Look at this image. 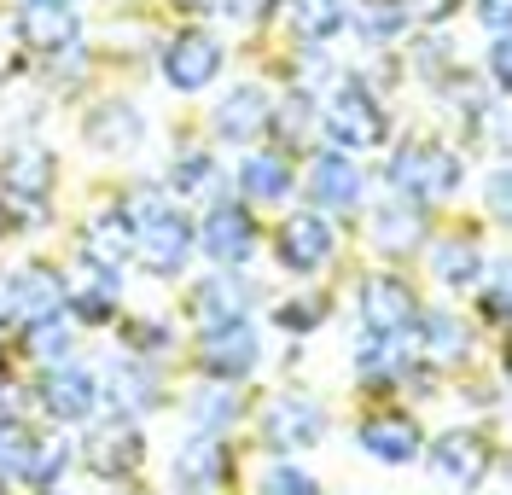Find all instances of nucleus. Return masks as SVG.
<instances>
[{"label": "nucleus", "instance_id": "22", "mask_svg": "<svg viewBox=\"0 0 512 495\" xmlns=\"http://www.w3.org/2000/svg\"><path fill=\"white\" fill-rule=\"evenodd\" d=\"M373 251L384 257H414L425 251V210L408 204V198H390L373 210Z\"/></svg>", "mask_w": 512, "mask_h": 495}, {"label": "nucleus", "instance_id": "3", "mask_svg": "<svg viewBox=\"0 0 512 495\" xmlns=\"http://www.w3.org/2000/svg\"><path fill=\"white\" fill-rule=\"evenodd\" d=\"M320 129H326V140L338 152H373V146H384V134H390V117H384V105L373 99V88L338 82L332 94L320 99Z\"/></svg>", "mask_w": 512, "mask_h": 495}, {"label": "nucleus", "instance_id": "15", "mask_svg": "<svg viewBox=\"0 0 512 495\" xmlns=\"http://www.w3.org/2000/svg\"><path fill=\"white\" fill-rule=\"evenodd\" d=\"M82 140L94 146L99 158H123L146 140V111L134 99H99L94 111L82 117Z\"/></svg>", "mask_w": 512, "mask_h": 495}, {"label": "nucleus", "instance_id": "16", "mask_svg": "<svg viewBox=\"0 0 512 495\" xmlns=\"http://www.w3.org/2000/svg\"><path fill=\"white\" fill-rule=\"evenodd\" d=\"M268 117H274V99L262 94L256 82H239L233 94L216 99V111H210V129H216V140H227V146H251V140H262Z\"/></svg>", "mask_w": 512, "mask_h": 495}, {"label": "nucleus", "instance_id": "34", "mask_svg": "<svg viewBox=\"0 0 512 495\" xmlns=\"http://www.w3.org/2000/svg\"><path fill=\"white\" fill-rule=\"evenodd\" d=\"M274 321H280V332H297L303 338V332H315L326 321V297H286Z\"/></svg>", "mask_w": 512, "mask_h": 495}, {"label": "nucleus", "instance_id": "33", "mask_svg": "<svg viewBox=\"0 0 512 495\" xmlns=\"http://www.w3.org/2000/svg\"><path fill=\"white\" fill-rule=\"evenodd\" d=\"M210 181H216V164H210V152H204V146H198V152H181L175 169H169V193H181V198L210 193Z\"/></svg>", "mask_w": 512, "mask_h": 495}, {"label": "nucleus", "instance_id": "9", "mask_svg": "<svg viewBox=\"0 0 512 495\" xmlns=\"http://www.w3.org/2000/svg\"><path fill=\"white\" fill-rule=\"evenodd\" d=\"M41 408L59 420V426H88L99 408V379L88 373L82 362H47V373H41Z\"/></svg>", "mask_w": 512, "mask_h": 495}, {"label": "nucleus", "instance_id": "17", "mask_svg": "<svg viewBox=\"0 0 512 495\" xmlns=\"http://www.w3.org/2000/svg\"><path fill=\"white\" fill-rule=\"evenodd\" d=\"M18 41L30 47V53H76L82 47V18H76V6H24L18 12Z\"/></svg>", "mask_w": 512, "mask_h": 495}, {"label": "nucleus", "instance_id": "37", "mask_svg": "<svg viewBox=\"0 0 512 495\" xmlns=\"http://www.w3.org/2000/svg\"><path fill=\"white\" fill-rule=\"evenodd\" d=\"M414 70L431 76V82H443L448 70H454V41H448V35H425L414 47Z\"/></svg>", "mask_w": 512, "mask_h": 495}, {"label": "nucleus", "instance_id": "47", "mask_svg": "<svg viewBox=\"0 0 512 495\" xmlns=\"http://www.w3.org/2000/svg\"><path fill=\"white\" fill-rule=\"evenodd\" d=\"M24 6H70V0H24Z\"/></svg>", "mask_w": 512, "mask_h": 495}, {"label": "nucleus", "instance_id": "45", "mask_svg": "<svg viewBox=\"0 0 512 495\" xmlns=\"http://www.w3.org/2000/svg\"><path fill=\"white\" fill-rule=\"evenodd\" d=\"M12 303H18V274H0V327L12 321Z\"/></svg>", "mask_w": 512, "mask_h": 495}, {"label": "nucleus", "instance_id": "38", "mask_svg": "<svg viewBox=\"0 0 512 495\" xmlns=\"http://www.w3.org/2000/svg\"><path fill=\"white\" fill-rule=\"evenodd\" d=\"M64 461H70V449H64V443H35V449H30V466H24V478L47 490V484H59Z\"/></svg>", "mask_w": 512, "mask_h": 495}, {"label": "nucleus", "instance_id": "30", "mask_svg": "<svg viewBox=\"0 0 512 495\" xmlns=\"http://www.w3.org/2000/svg\"><path fill=\"white\" fill-rule=\"evenodd\" d=\"M344 12H350V0H286V24L309 53H320V41L344 30Z\"/></svg>", "mask_w": 512, "mask_h": 495}, {"label": "nucleus", "instance_id": "12", "mask_svg": "<svg viewBox=\"0 0 512 495\" xmlns=\"http://www.w3.org/2000/svg\"><path fill=\"white\" fill-rule=\"evenodd\" d=\"M198 251H204L210 263H222V268L251 263V251H256L251 210H245L239 198H216V204H210V216H204V228H198Z\"/></svg>", "mask_w": 512, "mask_h": 495}, {"label": "nucleus", "instance_id": "26", "mask_svg": "<svg viewBox=\"0 0 512 495\" xmlns=\"http://www.w3.org/2000/svg\"><path fill=\"white\" fill-rule=\"evenodd\" d=\"M408 338H419V356H425V362L454 367V362H466V356H472V327H466V321H454V315H443V309H425Z\"/></svg>", "mask_w": 512, "mask_h": 495}, {"label": "nucleus", "instance_id": "10", "mask_svg": "<svg viewBox=\"0 0 512 495\" xmlns=\"http://www.w3.org/2000/svg\"><path fill=\"white\" fill-rule=\"evenodd\" d=\"M99 402H105V414L111 420H146L152 408L163 402V373L152 362H140V356H128L105 373V385H99Z\"/></svg>", "mask_w": 512, "mask_h": 495}, {"label": "nucleus", "instance_id": "42", "mask_svg": "<svg viewBox=\"0 0 512 495\" xmlns=\"http://www.w3.org/2000/svg\"><path fill=\"white\" fill-rule=\"evenodd\" d=\"M507 35H495V41H489V70H495V94H507Z\"/></svg>", "mask_w": 512, "mask_h": 495}, {"label": "nucleus", "instance_id": "14", "mask_svg": "<svg viewBox=\"0 0 512 495\" xmlns=\"http://www.w3.org/2000/svg\"><path fill=\"white\" fill-rule=\"evenodd\" d=\"M82 461H88L94 478L123 484V478H134L140 461H146V437H140L134 420H99V431L88 437V455H82Z\"/></svg>", "mask_w": 512, "mask_h": 495}, {"label": "nucleus", "instance_id": "31", "mask_svg": "<svg viewBox=\"0 0 512 495\" xmlns=\"http://www.w3.org/2000/svg\"><path fill=\"white\" fill-rule=\"evenodd\" d=\"M408 0H350V12H344V24H355V35L367 41V47H384V41H396V35L408 30Z\"/></svg>", "mask_w": 512, "mask_h": 495}, {"label": "nucleus", "instance_id": "2", "mask_svg": "<svg viewBox=\"0 0 512 495\" xmlns=\"http://www.w3.org/2000/svg\"><path fill=\"white\" fill-rule=\"evenodd\" d=\"M384 181L396 187V198L408 204H437V198H454L466 169H460V152H448L443 140H402L384 164Z\"/></svg>", "mask_w": 512, "mask_h": 495}, {"label": "nucleus", "instance_id": "29", "mask_svg": "<svg viewBox=\"0 0 512 495\" xmlns=\"http://www.w3.org/2000/svg\"><path fill=\"white\" fill-rule=\"evenodd\" d=\"M408 367H414L408 338H379V332H361V338H355V373H361L367 385H390V379H402Z\"/></svg>", "mask_w": 512, "mask_h": 495}, {"label": "nucleus", "instance_id": "4", "mask_svg": "<svg viewBox=\"0 0 512 495\" xmlns=\"http://www.w3.org/2000/svg\"><path fill=\"white\" fill-rule=\"evenodd\" d=\"M262 362V338H256L251 315H239V321H204L198 327V367H204V379H216V385H245Z\"/></svg>", "mask_w": 512, "mask_h": 495}, {"label": "nucleus", "instance_id": "40", "mask_svg": "<svg viewBox=\"0 0 512 495\" xmlns=\"http://www.w3.org/2000/svg\"><path fill=\"white\" fill-rule=\"evenodd\" d=\"M128 344H134V350H169L175 332L163 327V321H134V327H128Z\"/></svg>", "mask_w": 512, "mask_h": 495}, {"label": "nucleus", "instance_id": "44", "mask_svg": "<svg viewBox=\"0 0 512 495\" xmlns=\"http://www.w3.org/2000/svg\"><path fill=\"white\" fill-rule=\"evenodd\" d=\"M489 210H495V216H507V169H495V175H489Z\"/></svg>", "mask_w": 512, "mask_h": 495}, {"label": "nucleus", "instance_id": "25", "mask_svg": "<svg viewBox=\"0 0 512 495\" xmlns=\"http://www.w3.org/2000/svg\"><path fill=\"white\" fill-rule=\"evenodd\" d=\"M192 309H198V321H239L256 309V286L245 274H210L192 286Z\"/></svg>", "mask_w": 512, "mask_h": 495}, {"label": "nucleus", "instance_id": "24", "mask_svg": "<svg viewBox=\"0 0 512 495\" xmlns=\"http://www.w3.org/2000/svg\"><path fill=\"white\" fill-rule=\"evenodd\" d=\"M361 449L384 466H408L419 461V449H425V437L408 414H373V420H361Z\"/></svg>", "mask_w": 512, "mask_h": 495}, {"label": "nucleus", "instance_id": "27", "mask_svg": "<svg viewBox=\"0 0 512 495\" xmlns=\"http://www.w3.org/2000/svg\"><path fill=\"white\" fill-rule=\"evenodd\" d=\"M82 257L99 268H117L134 257V222H128L123 204H105L94 222H88V239H82Z\"/></svg>", "mask_w": 512, "mask_h": 495}, {"label": "nucleus", "instance_id": "21", "mask_svg": "<svg viewBox=\"0 0 512 495\" xmlns=\"http://www.w3.org/2000/svg\"><path fill=\"white\" fill-rule=\"evenodd\" d=\"M431 280H443L448 292H478L483 245L472 233H443V239H431Z\"/></svg>", "mask_w": 512, "mask_h": 495}, {"label": "nucleus", "instance_id": "11", "mask_svg": "<svg viewBox=\"0 0 512 495\" xmlns=\"http://www.w3.org/2000/svg\"><path fill=\"white\" fill-rule=\"evenodd\" d=\"M361 332H379V338H408L419 321V297L408 292V280L396 274H373L361 280Z\"/></svg>", "mask_w": 512, "mask_h": 495}, {"label": "nucleus", "instance_id": "19", "mask_svg": "<svg viewBox=\"0 0 512 495\" xmlns=\"http://www.w3.org/2000/svg\"><path fill=\"white\" fill-rule=\"evenodd\" d=\"M227 472H233L227 443L198 431L187 449L175 455V490H181V495H210V490H222V484H227Z\"/></svg>", "mask_w": 512, "mask_h": 495}, {"label": "nucleus", "instance_id": "20", "mask_svg": "<svg viewBox=\"0 0 512 495\" xmlns=\"http://www.w3.org/2000/svg\"><path fill=\"white\" fill-rule=\"evenodd\" d=\"M64 321V280L59 274H47V268H24L18 274V303H12V327H53Z\"/></svg>", "mask_w": 512, "mask_h": 495}, {"label": "nucleus", "instance_id": "46", "mask_svg": "<svg viewBox=\"0 0 512 495\" xmlns=\"http://www.w3.org/2000/svg\"><path fill=\"white\" fill-rule=\"evenodd\" d=\"M175 6H181V12H210L216 0H175Z\"/></svg>", "mask_w": 512, "mask_h": 495}, {"label": "nucleus", "instance_id": "6", "mask_svg": "<svg viewBox=\"0 0 512 495\" xmlns=\"http://www.w3.org/2000/svg\"><path fill=\"white\" fill-rule=\"evenodd\" d=\"M332 431L326 420V408H320L315 396H274L268 408H262V443L268 449H280V455H297V449H315L320 437Z\"/></svg>", "mask_w": 512, "mask_h": 495}, {"label": "nucleus", "instance_id": "36", "mask_svg": "<svg viewBox=\"0 0 512 495\" xmlns=\"http://www.w3.org/2000/svg\"><path fill=\"white\" fill-rule=\"evenodd\" d=\"M256 495H320V484L303 472V466H268L262 472V484H256Z\"/></svg>", "mask_w": 512, "mask_h": 495}, {"label": "nucleus", "instance_id": "8", "mask_svg": "<svg viewBox=\"0 0 512 495\" xmlns=\"http://www.w3.org/2000/svg\"><path fill=\"white\" fill-rule=\"evenodd\" d=\"M332 251H338V233H332V222L320 210H297L274 233V257L291 274H320V268L332 263Z\"/></svg>", "mask_w": 512, "mask_h": 495}, {"label": "nucleus", "instance_id": "41", "mask_svg": "<svg viewBox=\"0 0 512 495\" xmlns=\"http://www.w3.org/2000/svg\"><path fill=\"white\" fill-rule=\"evenodd\" d=\"M216 6H222L233 24H256V18L268 12V0H216Z\"/></svg>", "mask_w": 512, "mask_h": 495}, {"label": "nucleus", "instance_id": "39", "mask_svg": "<svg viewBox=\"0 0 512 495\" xmlns=\"http://www.w3.org/2000/svg\"><path fill=\"white\" fill-rule=\"evenodd\" d=\"M30 344H35V356H41V362H64V356H70V327H64V321H53V327H35Z\"/></svg>", "mask_w": 512, "mask_h": 495}, {"label": "nucleus", "instance_id": "5", "mask_svg": "<svg viewBox=\"0 0 512 495\" xmlns=\"http://www.w3.org/2000/svg\"><path fill=\"white\" fill-rule=\"evenodd\" d=\"M53 152L47 146H18L6 169H0V198H6V210L12 216H24V222H41L47 216V198H53Z\"/></svg>", "mask_w": 512, "mask_h": 495}, {"label": "nucleus", "instance_id": "28", "mask_svg": "<svg viewBox=\"0 0 512 495\" xmlns=\"http://www.w3.org/2000/svg\"><path fill=\"white\" fill-rule=\"evenodd\" d=\"M239 193L256 198V204H286L297 193V175H291L286 152H245L239 164Z\"/></svg>", "mask_w": 512, "mask_h": 495}, {"label": "nucleus", "instance_id": "35", "mask_svg": "<svg viewBox=\"0 0 512 495\" xmlns=\"http://www.w3.org/2000/svg\"><path fill=\"white\" fill-rule=\"evenodd\" d=\"M30 449H35V437L18 426V420H12V426H0V478H24Z\"/></svg>", "mask_w": 512, "mask_h": 495}, {"label": "nucleus", "instance_id": "13", "mask_svg": "<svg viewBox=\"0 0 512 495\" xmlns=\"http://www.w3.org/2000/svg\"><path fill=\"white\" fill-rule=\"evenodd\" d=\"M222 76V41L204 30H181L163 47V82L175 94H204L210 82Z\"/></svg>", "mask_w": 512, "mask_h": 495}, {"label": "nucleus", "instance_id": "1", "mask_svg": "<svg viewBox=\"0 0 512 495\" xmlns=\"http://www.w3.org/2000/svg\"><path fill=\"white\" fill-rule=\"evenodd\" d=\"M123 210H128V222H134V257L152 268L158 280H175V274L192 263V251H198V228H192V216H181L175 204H163L158 187L134 193Z\"/></svg>", "mask_w": 512, "mask_h": 495}, {"label": "nucleus", "instance_id": "43", "mask_svg": "<svg viewBox=\"0 0 512 495\" xmlns=\"http://www.w3.org/2000/svg\"><path fill=\"white\" fill-rule=\"evenodd\" d=\"M478 18H483L495 35H507V0H478Z\"/></svg>", "mask_w": 512, "mask_h": 495}, {"label": "nucleus", "instance_id": "7", "mask_svg": "<svg viewBox=\"0 0 512 495\" xmlns=\"http://www.w3.org/2000/svg\"><path fill=\"white\" fill-rule=\"evenodd\" d=\"M361 187H367V175H361V164H355L350 152L326 146V152H315V158H309L303 193H309V204H315L320 216H326V210H332V216L355 210V204H361Z\"/></svg>", "mask_w": 512, "mask_h": 495}, {"label": "nucleus", "instance_id": "23", "mask_svg": "<svg viewBox=\"0 0 512 495\" xmlns=\"http://www.w3.org/2000/svg\"><path fill=\"white\" fill-rule=\"evenodd\" d=\"M431 466H437V478L460 484V490H472V484L483 478V466H489V449H483L478 431L454 426V431H443V437L431 443Z\"/></svg>", "mask_w": 512, "mask_h": 495}, {"label": "nucleus", "instance_id": "18", "mask_svg": "<svg viewBox=\"0 0 512 495\" xmlns=\"http://www.w3.org/2000/svg\"><path fill=\"white\" fill-rule=\"evenodd\" d=\"M117 297H123V280H117V268H99L88 263L76 280H64V309L82 321V327H105L111 315H117Z\"/></svg>", "mask_w": 512, "mask_h": 495}, {"label": "nucleus", "instance_id": "32", "mask_svg": "<svg viewBox=\"0 0 512 495\" xmlns=\"http://www.w3.org/2000/svg\"><path fill=\"white\" fill-rule=\"evenodd\" d=\"M187 414H192V426L204 431V437H222V431L239 420V391H233V385H216V379H204V385L192 391Z\"/></svg>", "mask_w": 512, "mask_h": 495}]
</instances>
